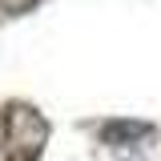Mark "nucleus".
Listing matches in <instances>:
<instances>
[{"mask_svg": "<svg viewBox=\"0 0 161 161\" xmlns=\"http://www.w3.org/2000/svg\"><path fill=\"white\" fill-rule=\"evenodd\" d=\"M48 141V125L32 105H8L4 109V157L8 161H36Z\"/></svg>", "mask_w": 161, "mask_h": 161, "instance_id": "1", "label": "nucleus"}]
</instances>
